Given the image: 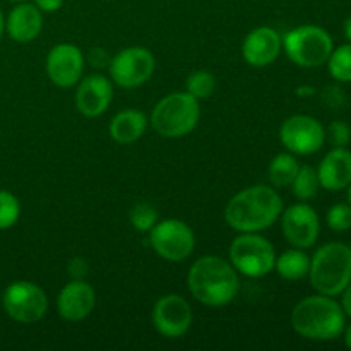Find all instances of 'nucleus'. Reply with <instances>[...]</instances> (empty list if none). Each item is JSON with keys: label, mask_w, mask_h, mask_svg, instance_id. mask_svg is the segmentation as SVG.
I'll use <instances>...</instances> for the list:
<instances>
[{"label": "nucleus", "mask_w": 351, "mask_h": 351, "mask_svg": "<svg viewBox=\"0 0 351 351\" xmlns=\"http://www.w3.org/2000/svg\"><path fill=\"white\" fill-rule=\"evenodd\" d=\"M130 225L141 233H147L153 230V226L158 223V211L153 204L149 202H137L132 209H130Z\"/></svg>", "instance_id": "obj_26"}, {"label": "nucleus", "mask_w": 351, "mask_h": 351, "mask_svg": "<svg viewBox=\"0 0 351 351\" xmlns=\"http://www.w3.org/2000/svg\"><path fill=\"white\" fill-rule=\"evenodd\" d=\"M345 36L351 43V17H348V19L345 21Z\"/></svg>", "instance_id": "obj_36"}, {"label": "nucleus", "mask_w": 351, "mask_h": 351, "mask_svg": "<svg viewBox=\"0 0 351 351\" xmlns=\"http://www.w3.org/2000/svg\"><path fill=\"white\" fill-rule=\"evenodd\" d=\"M147 127L146 113L141 110H122L110 122V136L119 144H132L143 137Z\"/></svg>", "instance_id": "obj_20"}, {"label": "nucleus", "mask_w": 351, "mask_h": 351, "mask_svg": "<svg viewBox=\"0 0 351 351\" xmlns=\"http://www.w3.org/2000/svg\"><path fill=\"white\" fill-rule=\"evenodd\" d=\"M113 98V86L101 74H91L79 82L74 95L75 108L88 119L103 115Z\"/></svg>", "instance_id": "obj_15"}, {"label": "nucleus", "mask_w": 351, "mask_h": 351, "mask_svg": "<svg viewBox=\"0 0 351 351\" xmlns=\"http://www.w3.org/2000/svg\"><path fill=\"white\" fill-rule=\"evenodd\" d=\"M283 38L276 29L269 26H261L250 31L242 45V55L252 67H267L281 53Z\"/></svg>", "instance_id": "obj_17"}, {"label": "nucleus", "mask_w": 351, "mask_h": 351, "mask_svg": "<svg viewBox=\"0 0 351 351\" xmlns=\"http://www.w3.org/2000/svg\"><path fill=\"white\" fill-rule=\"evenodd\" d=\"M308 278L317 293L341 295L351 281V247L341 242L322 245L311 259Z\"/></svg>", "instance_id": "obj_4"}, {"label": "nucleus", "mask_w": 351, "mask_h": 351, "mask_svg": "<svg viewBox=\"0 0 351 351\" xmlns=\"http://www.w3.org/2000/svg\"><path fill=\"white\" fill-rule=\"evenodd\" d=\"M280 141L291 154L308 156L324 146L326 129L311 115H291L280 129Z\"/></svg>", "instance_id": "obj_11"}, {"label": "nucleus", "mask_w": 351, "mask_h": 351, "mask_svg": "<svg viewBox=\"0 0 351 351\" xmlns=\"http://www.w3.org/2000/svg\"><path fill=\"white\" fill-rule=\"evenodd\" d=\"M324 99L329 105L335 106V108H339L343 105V101H345V96H343L339 88H328L324 93Z\"/></svg>", "instance_id": "obj_31"}, {"label": "nucleus", "mask_w": 351, "mask_h": 351, "mask_svg": "<svg viewBox=\"0 0 351 351\" xmlns=\"http://www.w3.org/2000/svg\"><path fill=\"white\" fill-rule=\"evenodd\" d=\"M192 307L182 295H165L154 304L153 326L161 336L182 338L191 329Z\"/></svg>", "instance_id": "obj_13"}, {"label": "nucleus", "mask_w": 351, "mask_h": 351, "mask_svg": "<svg viewBox=\"0 0 351 351\" xmlns=\"http://www.w3.org/2000/svg\"><path fill=\"white\" fill-rule=\"evenodd\" d=\"M67 271L72 280H84L89 273L88 261L84 257H74V259L69 261Z\"/></svg>", "instance_id": "obj_30"}, {"label": "nucleus", "mask_w": 351, "mask_h": 351, "mask_svg": "<svg viewBox=\"0 0 351 351\" xmlns=\"http://www.w3.org/2000/svg\"><path fill=\"white\" fill-rule=\"evenodd\" d=\"M326 64L332 79L338 82H351V43L332 48Z\"/></svg>", "instance_id": "obj_24"}, {"label": "nucleus", "mask_w": 351, "mask_h": 351, "mask_svg": "<svg viewBox=\"0 0 351 351\" xmlns=\"http://www.w3.org/2000/svg\"><path fill=\"white\" fill-rule=\"evenodd\" d=\"M230 263L247 278H264L274 269L273 243L259 233H240L230 245Z\"/></svg>", "instance_id": "obj_7"}, {"label": "nucleus", "mask_w": 351, "mask_h": 351, "mask_svg": "<svg viewBox=\"0 0 351 351\" xmlns=\"http://www.w3.org/2000/svg\"><path fill=\"white\" fill-rule=\"evenodd\" d=\"M297 158L291 153H280L269 165V182L274 187H290L298 173Z\"/></svg>", "instance_id": "obj_22"}, {"label": "nucleus", "mask_w": 351, "mask_h": 351, "mask_svg": "<svg viewBox=\"0 0 351 351\" xmlns=\"http://www.w3.org/2000/svg\"><path fill=\"white\" fill-rule=\"evenodd\" d=\"M7 315L21 324H33L43 319L48 311V297L40 287L29 281L9 285L2 297Z\"/></svg>", "instance_id": "obj_9"}, {"label": "nucleus", "mask_w": 351, "mask_h": 351, "mask_svg": "<svg viewBox=\"0 0 351 351\" xmlns=\"http://www.w3.org/2000/svg\"><path fill=\"white\" fill-rule=\"evenodd\" d=\"M0 302H2V298H0Z\"/></svg>", "instance_id": "obj_40"}, {"label": "nucleus", "mask_w": 351, "mask_h": 351, "mask_svg": "<svg viewBox=\"0 0 351 351\" xmlns=\"http://www.w3.org/2000/svg\"><path fill=\"white\" fill-rule=\"evenodd\" d=\"M201 119L199 99L184 93H171L156 103L151 113V125L160 136L178 139L197 127Z\"/></svg>", "instance_id": "obj_5"}, {"label": "nucleus", "mask_w": 351, "mask_h": 351, "mask_svg": "<svg viewBox=\"0 0 351 351\" xmlns=\"http://www.w3.org/2000/svg\"><path fill=\"white\" fill-rule=\"evenodd\" d=\"M291 326L302 338L312 341H332L346 328V314L335 297L312 295L298 302L291 311Z\"/></svg>", "instance_id": "obj_3"}, {"label": "nucleus", "mask_w": 351, "mask_h": 351, "mask_svg": "<svg viewBox=\"0 0 351 351\" xmlns=\"http://www.w3.org/2000/svg\"><path fill=\"white\" fill-rule=\"evenodd\" d=\"M319 184L329 192L345 191L351 184V151L332 147L317 168Z\"/></svg>", "instance_id": "obj_18"}, {"label": "nucleus", "mask_w": 351, "mask_h": 351, "mask_svg": "<svg viewBox=\"0 0 351 351\" xmlns=\"http://www.w3.org/2000/svg\"><path fill=\"white\" fill-rule=\"evenodd\" d=\"M216 89V79L208 71H195L185 81V91L197 99L209 98Z\"/></svg>", "instance_id": "obj_25"}, {"label": "nucleus", "mask_w": 351, "mask_h": 351, "mask_svg": "<svg viewBox=\"0 0 351 351\" xmlns=\"http://www.w3.org/2000/svg\"><path fill=\"white\" fill-rule=\"evenodd\" d=\"M48 79L58 88H72L84 71V55L75 45L58 43L47 55Z\"/></svg>", "instance_id": "obj_14"}, {"label": "nucleus", "mask_w": 351, "mask_h": 351, "mask_svg": "<svg viewBox=\"0 0 351 351\" xmlns=\"http://www.w3.org/2000/svg\"><path fill=\"white\" fill-rule=\"evenodd\" d=\"M274 269L278 271L283 280L298 281L305 278L311 269V257L304 252V249H290L285 250L281 256L276 257Z\"/></svg>", "instance_id": "obj_21"}, {"label": "nucleus", "mask_w": 351, "mask_h": 351, "mask_svg": "<svg viewBox=\"0 0 351 351\" xmlns=\"http://www.w3.org/2000/svg\"><path fill=\"white\" fill-rule=\"evenodd\" d=\"M3 29H5V19H3V14L2 10H0V38H2Z\"/></svg>", "instance_id": "obj_37"}, {"label": "nucleus", "mask_w": 351, "mask_h": 351, "mask_svg": "<svg viewBox=\"0 0 351 351\" xmlns=\"http://www.w3.org/2000/svg\"><path fill=\"white\" fill-rule=\"evenodd\" d=\"M21 216V204L14 194L0 191V230L12 228Z\"/></svg>", "instance_id": "obj_27"}, {"label": "nucleus", "mask_w": 351, "mask_h": 351, "mask_svg": "<svg viewBox=\"0 0 351 351\" xmlns=\"http://www.w3.org/2000/svg\"><path fill=\"white\" fill-rule=\"evenodd\" d=\"M281 230L288 242L297 249H311L315 245L321 232L319 215L307 202H298L281 213Z\"/></svg>", "instance_id": "obj_12"}, {"label": "nucleus", "mask_w": 351, "mask_h": 351, "mask_svg": "<svg viewBox=\"0 0 351 351\" xmlns=\"http://www.w3.org/2000/svg\"><path fill=\"white\" fill-rule=\"evenodd\" d=\"M9 2H14V3H21V2H27V0H9Z\"/></svg>", "instance_id": "obj_39"}, {"label": "nucleus", "mask_w": 351, "mask_h": 351, "mask_svg": "<svg viewBox=\"0 0 351 351\" xmlns=\"http://www.w3.org/2000/svg\"><path fill=\"white\" fill-rule=\"evenodd\" d=\"M283 213L280 194L269 185H252L233 195L225 209V219L235 232L259 233L278 221Z\"/></svg>", "instance_id": "obj_1"}, {"label": "nucleus", "mask_w": 351, "mask_h": 351, "mask_svg": "<svg viewBox=\"0 0 351 351\" xmlns=\"http://www.w3.org/2000/svg\"><path fill=\"white\" fill-rule=\"evenodd\" d=\"M328 226L332 232H348L351 228V206L335 204L328 211Z\"/></svg>", "instance_id": "obj_28"}, {"label": "nucleus", "mask_w": 351, "mask_h": 351, "mask_svg": "<svg viewBox=\"0 0 351 351\" xmlns=\"http://www.w3.org/2000/svg\"><path fill=\"white\" fill-rule=\"evenodd\" d=\"M283 47L288 58L298 67L315 69L328 62L335 43L324 27L304 24L285 33Z\"/></svg>", "instance_id": "obj_6"}, {"label": "nucleus", "mask_w": 351, "mask_h": 351, "mask_svg": "<svg viewBox=\"0 0 351 351\" xmlns=\"http://www.w3.org/2000/svg\"><path fill=\"white\" fill-rule=\"evenodd\" d=\"M187 287L192 297L201 304L223 307L235 300L240 280L232 263L218 256H206L195 261L189 269Z\"/></svg>", "instance_id": "obj_2"}, {"label": "nucleus", "mask_w": 351, "mask_h": 351, "mask_svg": "<svg viewBox=\"0 0 351 351\" xmlns=\"http://www.w3.org/2000/svg\"><path fill=\"white\" fill-rule=\"evenodd\" d=\"M149 242L161 259L182 263L194 252L195 235L182 219H163L149 232Z\"/></svg>", "instance_id": "obj_8"}, {"label": "nucleus", "mask_w": 351, "mask_h": 351, "mask_svg": "<svg viewBox=\"0 0 351 351\" xmlns=\"http://www.w3.org/2000/svg\"><path fill=\"white\" fill-rule=\"evenodd\" d=\"M110 77L117 86L134 89L147 82L153 75L156 60L154 55L144 47H129L120 50L110 60Z\"/></svg>", "instance_id": "obj_10"}, {"label": "nucleus", "mask_w": 351, "mask_h": 351, "mask_svg": "<svg viewBox=\"0 0 351 351\" xmlns=\"http://www.w3.org/2000/svg\"><path fill=\"white\" fill-rule=\"evenodd\" d=\"M345 345H346V348L348 350H351V324L348 326V328H345Z\"/></svg>", "instance_id": "obj_35"}, {"label": "nucleus", "mask_w": 351, "mask_h": 351, "mask_svg": "<svg viewBox=\"0 0 351 351\" xmlns=\"http://www.w3.org/2000/svg\"><path fill=\"white\" fill-rule=\"evenodd\" d=\"M43 27V16L36 5L21 2L9 12L5 29L9 36L17 43H29L36 40Z\"/></svg>", "instance_id": "obj_19"}, {"label": "nucleus", "mask_w": 351, "mask_h": 351, "mask_svg": "<svg viewBox=\"0 0 351 351\" xmlns=\"http://www.w3.org/2000/svg\"><path fill=\"white\" fill-rule=\"evenodd\" d=\"M341 307L343 312L351 319V281L348 283V287L341 291Z\"/></svg>", "instance_id": "obj_34"}, {"label": "nucleus", "mask_w": 351, "mask_h": 351, "mask_svg": "<svg viewBox=\"0 0 351 351\" xmlns=\"http://www.w3.org/2000/svg\"><path fill=\"white\" fill-rule=\"evenodd\" d=\"M291 191H293V195L300 201H311L317 195L319 187V177L317 170L314 167H308V165H304V167L298 168L297 177L291 182Z\"/></svg>", "instance_id": "obj_23"}, {"label": "nucleus", "mask_w": 351, "mask_h": 351, "mask_svg": "<svg viewBox=\"0 0 351 351\" xmlns=\"http://www.w3.org/2000/svg\"><path fill=\"white\" fill-rule=\"evenodd\" d=\"M346 189H348V202H350V206H351V184Z\"/></svg>", "instance_id": "obj_38"}, {"label": "nucleus", "mask_w": 351, "mask_h": 351, "mask_svg": "<svg viewBox=\"0 0 351 351\" xmlns=\"http://www.w3.org/2000/svg\"><path fill=\"white\" fill-rule=\"evenodd\" d=\"M96 305V293L84 280H72L65 285L57 297V312L64 321H84Z\"/></svg>", "instance_id": "obj_16"}, {"label": "nucleus", "mask_w": 351, "mask_h": 351, "mask_svg": "<svg viewBox=\"0 0 351 351\" xmlns=\"http://www.w3.org/2000/svg\"><path fill=\"white\" fill-rule=\"evenodd\" d=\"M34 5H36L41 12H57V10L64 5V0H34Z\"/></svg>", "instance_id": "obj_32"}, {"label": "nucleus", "mask_w": 351, "mask_h": 351, "mask_svg": "<svg viewBox=\"0 0 351 351\" xmlns=\"http://www.w3.org/2000/svg\"><path fill=\"white\" fill-rule=\"evenodd\" d=\"M89 58H91V64L96 65V67L110 65L108 55H106L105 51H103V48H95V50H91V55H89Z\"/></svg>", "instance_id": "obj_33"}, {"label": "nucleus", "mask_w": 351, "mask_h": 351, "mask_svg": "<svg viewBox=\"0 0 351 351\" xmlns=\"http://www.w3.org/2000/svg\"><path fill=\"white\" fill-rule=\"evenodd\" d=\"M326 137L335 147H346L351 141V127L343 120H335L328 127Z\"/></svg>", "instance_id": "obj_29"}]
</instances>
